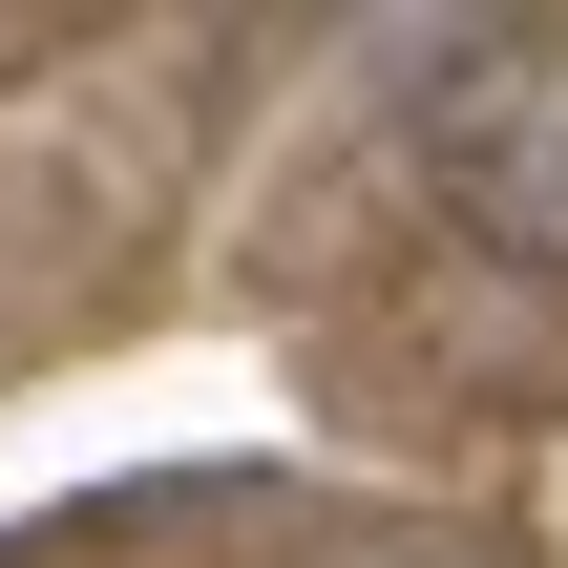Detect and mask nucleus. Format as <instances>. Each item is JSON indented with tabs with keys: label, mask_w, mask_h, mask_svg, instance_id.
Masks as SVG:
<instances>
[{
	"label": "nucleus",
	"mask_w": 568,
	"mask_h": 568,
	"mask_svg": "<svg viewBox=\"0 0 568 568\" xmlns=\"http://www.w3.org/2000/svg\"><path fill=\"white\" fill-rule=\"evenodd\" d=\"M316 568H422V548H316Z\"/></svg>",
	"instance_id": "f03ea898"
},
{
	"label": "nucleus",
	"mask_w": 568,
	"mask_h": 568,
	"mask_svg": "<svg viewBox=\"0 0 568 568\" xmlns=\"http://www.w3.org/2000/svg\"><path fill=\"white\" fill-rule=\"evenodd\" d=\"M443 190H464L485 232L568 253V63H485V84H464V126H443Z\"/></svg>",
	"instance_id": "f257e3e1"
}]
</instances>
